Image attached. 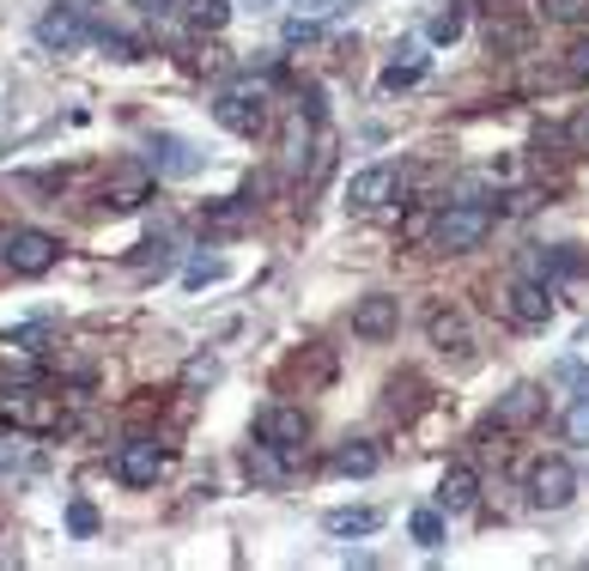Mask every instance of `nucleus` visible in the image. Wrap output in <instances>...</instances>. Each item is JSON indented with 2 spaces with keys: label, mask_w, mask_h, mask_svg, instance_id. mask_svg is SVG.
Listing matches in <instances>:
<instances>
[{
  "label": "nucleus",
  "mask_w": 589,
  "mask_h": 571,
  "mask_svg": "<svg viewBox=\"0 0 589 571\" xmlns=\"http://www.w3.org/2000/svg\"><path fill=\"white\" fill-rule=\"evenodd\" d=\"M158 474H165V450H158V438H128L116 450V481L122 486H152Z\"/></svg>",
  "instance_id": "10"
},
{
  "label": "nucleus",
  "mask_w": 589,
  "mask_h": 571,
  "mask_svg": "<svg viewBox=\"0 0 589 571\" xmlns=\"http://www.w3.org/2000/svg\"><path fill=\"white\" fill-rule=\"evenodd\" d=\"M98 43H104V55H116V61H140V43L122 37V31H98Z\"/></svg>",
  "instance_id": "29"
},
{
  "label": "nucleus",
  "mask_w": 589,
  "mask_h": 571,
  "mask_svg": "<svg viewBox=\"0 0 589 571\" xmlns=\"http://www.w3.org/2000/svg\"><path fill=\"white\" fill-rule=\"evenodd\" d=\"M243 220H249V208H243V201H231V208H213V213H207V225H213V232H237Z\"/></svg>",
  "instance_id": "32"
},
{
  "label": "nucleus",
  "mask_w": 589,
  "mask_h": 571,
  "mask_svg": "<svg viewBox=\"0 0 589 571\" xmlns=\"http://www.w3.org/2000/svg\"><path fill=\"white\" fill-rule=\"evenodd\" d=\"M383 468V450L371 438H347L341 450H335V474H353V481H365V474H377Z\"/></svg>",
  "instance_id": "18"
},
{
  "label": "nucleus",
  "mask_w": 589,
  "mask_h": 571,
  "mask_svg": "<svg viewBox=\"0 0 589 571\" xmlns=\"http://www.w3.org/2000/svg\"><path fill=\"white\" fill-rule=\"evenodd\" d=\"M213 377H219V359H195V365H189V383H213Z\"/></svg>",
  "instance_id": "35"
},
{
  "label": "nucleus",
  "mask_w": 589,
  "mask_h": 571,
  "mask_svg": "<svg viewBox=\"0 0 589 571\" xmlns=\"http://www.w3.org/2000/svg\"><path fill=\"white\" fill-rule=\"evenodd\" d=\"M395 328H401V299H389V292H371V299L353 304V335L359 340H389Z\"/></svg>",
  "instance_id": "12"
},
{
  "label": "nucleus",
  "mask_w": 589,
  "mask_h": 571,
  "mask_svg": "<svg viewBox=\"0 0 589 571\" xmlns=\"http://www.w3.org/2000/svg\"><path fill=\"white\" fill-rule=\"evenodd\" d=\"M565 79H589V37H577L565 49Z\"/></svg>",
  "instance_id": "33"
},
{
  "label": "nucleus",
  "mask_w": 589,
  "mask_h": 571,
  "mask_svg": "<svg viewBox=\"0 0 589 571\" xmlns=\"http://www.w3.org/2000/svg\"><path fill=\"white\" fill-rule=\"evenodd\" d=\"M541 13L559 19V25H577V19H589V0H541Z\"/></svg>",
  "instance_id": "27"
},
{
  "label": "nucleus",
  "mask_w": 589,
  "mask_h": 571,
  "mask_svg": "<svg viewBox=\"0 0 589 571\" xmlns=\"http://www.w3.org/2000/svg\"><path fill=\"white\" fill-rule=\"evenodd\" d=\"M316 37H322V25H316V19H304V13L286 19V49H304V43H316Z\"/></svg>",
  "instance_id": "28"
},
{
  "label": "nucleus",
  "mask_w": 589,
  "mask_h": 571,
  "mask_svg": "<svg viewBox=\"0 0 589 571\" xmlns=\"http://www.w3.org/2000/svg\"><path fill=\"white\" fill-rule=\"evenodd\" d=\"M438 505H444V517H462V511L480 505V474H474L468 462L444 468V481H438Z\"/></svg>",
  "instance_id": "14"
},
{
  "label": "nucleus",
  "mask_w": 589,
  "mask_h": 571,
  "mask_svg": "<svg viewBox=\"0 0 589 571\" xmlns=\"http://www.w3.org/2000/svg\"><path fill=\"white\" fill-rule=\"evenodd\" d=\"M486 232H492V208H480V201H450V208L438 213L426 249H438V256H468V249L486 244Z\"/></svg>",
  "instance_id": "1"
},
{
  "label": "nucleus",
  "mask_w": 589,
  "mask_h": 571,
  "mask_svg": "<svg viewBox=\"0 0 589 571\" xmlns=\"http://www.w3.org/2000/svg\"><path fill=\"white\" fill-rule=\"evenodd\" d=\"M426 31H432V43H456L462 31H468V7H462V0H450L444 13H432V25H426Z\"/></svg>",
  "instance_id": "21"
},
{
  "label": "nucleus",
  "mask_w": 589,
  "mask_h": 571,
  "mask_svg": "<svg viewBox=\"0 0 589 571\" xmlns=\"http://www.w3.org/2000/svg\"><path fill=\"white\" fill-rule=\"evenodd\" d=\"M189 19H195L201 31H219L225 19H231V0H189Z\"/></svg>",
  "instance_id": "22"
},
{
  "label": "nucleus",
  "mask_w": 589,
  "mask_h": 571,
  "mask_svg": "<svg viewBox=\"0 0 589 571\" xmlns=\"http://www.w3.org/2000/svg\"><path fill=\"white\" fill-rule=\"evenodd\" d=\"M322 529L341 535V541H353V535H377V529H383V511H371V505H341V511H328V517H322Z\"/></svg>",
  "instance_id": "17"
},
{
  "label": "nucleus",
  "mask_w": 589,
  "mask_h": 571,
  "mask_svg": "<svg viewBox=\"0 0 589 571\" xmlns=\"http://www.w3.org/2000/svg\"><path fill=\"white\" fill-rule=\"evenodd\" d=\"M541 407H547V390H541V383H517V390L505 395V402H498L492 426H529V419H535Z\"/></svg>",
  "instance_id": "16"
},
{
  "label": "nucleus",
  "mask_w": 589,
  "mask_h": 571,
  "mask_svg": "<svg viewBox=\"0 0 589 571\" xmlns=\"http://www.w3.org/2000/svg\"><path fill=\"white\" fill-rule=\"evenodd\" d=\"M432 213L419 208V213H407V225H401V244H432Z\"/></svg>",
  "instance_id": "30"
},
{
  "label": "nucleus",
  "mask_w": 589,
  "mask_h": 571,
  "mask_svg": "<svg viewBox=\"0 0 589 571\" xmlns=\"http://www.w3.org/2000/svg\"><path fill=\"white\" fill-rule=\"evenodd\" d=\"M395 189H401V170H395V165H365L353 182H347V208H353V213H377Z\"/></svg>",
  "instance_id": "11"
},
{
  "label": "nucleus",
  "mask_w": 589,
  "mask_h": 571,
  "mask_svg": "<svg viewBox=\"0 0 589 571\" xmlns=\"http://www.w3.org/2000/svg\"><path fill=\"white\" fill-rule=\"evenodd\" d=\"M146 165H152L158 177H195L207 158H201L183 134H152V146H146Z\"/></svg>",
  "instance_id": "13"
},
{
  "label": "nucleus",
  "mask_w": 589,
  "mask_h": 571,
  "mask_svg": "<svg viewBox=\"0 0 589 571\" xmlns=\"http://www.w3.org/2000/svg\"><path fill=\"white\" fill-rule=\"evenodd\" d=\"M565 438H571V444H584V450H589V395H577V402L565 407Z\"/></svg>",
  "instance_id": "24"
},
{
  "label": "nucleus",
  "mask_w": 589,
  "mask_h": 571,
  "mask_svg": "<svg viewBox=\"0 0 589 571\" xmlns=\"http://www.w3.org/2000/svg\"><path fill=\"white\" fill-rule=\"evenodd\" d=\"M67 529H73V535H92L98 529V511L86 505V499H73V505H67Z\"/></svg>",
  "instance_id": "34"
},
{
  "label": "nucleus",
  "mask_w": 589,
  "mask_h": 571,
  "mask_svg": "<svg viewBox=\"0 0 589 571\" xmlns=\"http://www.w3.org/2000/svg\"><path fill=\"white\" fill-rule=\"evenodd\" d=\"M419 79H426V61H389V67H383V86H389V91L419 86Z\"/></svg>",
  "instance_id": "25"
},
{
  "label": "nucleus",
  "mask_w": 589,
  "mask_h": 571,
  "mask_svg": "<svg viewBox=\"0 0 589 571\" xmlns=\"http://www.w3.org/2000/svg\"><path fill=\"white\" fill-rule=\"evenodd\" d=\"M152 177H158L152 165H122V170H110V177H104V208L140 213L146 201H152Z\"/></svg>",
  "instance_id": "8"
},
{
  "label": "nucleus",
  "mask_w": 589,
  "mask_h": 571,
  "mask_svg": "<svg viewBox=\"0 0 589 571\" xmlns=\"http://www.w3.org/2000/svg\"><path fill=\"white\" fill-rule=\"evenodd\" d=\"M426 335H432V347H444V352H468L474 347L468 316H462V311H444V304H432V311H426Z\"/></svg>",
  "instance_id": "15"
},
{
  "label": "nucleus",
  "mask_w": 589,
  "mask_h": 571,
  "mask_svg": "<svg viewBox=\"0 0 589 571\" xmlns=\"http://www.w3.org/2000/svg\"><path fill=\"white\" fill-rule=\"evenodd\" d=\"M256 438L274 444V450H298V444L310 438V419H304V407L274 402V407H262V414H256Z\"/></svg>",
  "instance_id": "9"
},
{
  "label": "nucleus",
  "mask_w": 589,
  "mask_h": 571,
  "mask_svg": "<svg viewBox=\"0 0 589 571\" xmlns=\"http://www.w3.org/2000/svg\"><path fill=\"white\" fill-rule=\"evenodd\" d=\"M0 426L25 432V438H49V432H61V395H49V390H7V395H0Z\"/></svg>",
  "instance_id": "4"
},
{
  "label": "nucleus",
  "mask_w": 589,
  "mask_h": 571,
  "mask_svg": "<svg viewBox=\"0 0 589 571\" xmlns=\"http://www.w3.org/2000/svg\"><path fill=\"white\" fill-rule=\"evenodd\" d=\"M213 122H219L225 134H237V141H262L268 134V91L249 79V86H225L219 98H213Z\"/></svg>",
  "instance_id": "2"
},
{
  "label": "nucleus",
  "mask_w": 589,
  "mask_h": 571,
  "mask_svg": "<svg viewBox=\"0 0 589 571\" xmlns=\"http://www.w3.org/2000/svg\"><path fill=\"white\" fill-rule=\"evenodd\" d=\"M492 311L505 316L511 328H541L553 316V286L535 280V273H523V280H505L492 292Z\"/></svg>",
  "instance_id": "3"
},
{
  "label": "nucleus",
  "mask_w": 589,
  "mask_h": 571,
  "mask_svg": "<svg viewBox=\"0 0 589 571\" xmlns=\"http://www.w3.org/2000/svg\"><path fill=\"white\" fill-rule=\"evenodd\" d=\"M486 43H492V55H498V49H523L529 31H523V25H492V31H486Z\"/></svg>",
  "instance_id": "31"
},
{
  "label": "nucleus",
  "mask_w": 589,
  "mask_h": 571,
  "mask_svg": "<svg viewBox=\"0 0 589 571\" xmlns=\"http://www.w3.org/2000/svg\"><path fill=\"white\" fill-rule=\"evenodd\" d=\"M213 280H225V261L219 256H201V261H189V268H183L189 292H195V286H213Z\"/></svg>",
  "instance_id": "23"
},
{
  "label": "nucleus",
  "mask_w": 589,
  "mask_h": 571,
  "mask_svg": "<svg viewBox=\"0 0 589 571\" xmlns=\"http://www.w3.org/2000/svg\"><path fill=\"white\" fill-rule=\"evenodd\" d=\"M529 273H535V280H577V273H584V256H577L571 244L565 249H535V256H529Z\"/></svg>",
  "instance_id": "19"
},
{
  "label": "nucleus",
  "mask_w": 589,
  "mask_h": 571,
  "mask_svg": "<svg viewBox=\"0 0 589 571\" xmlns=\"http://www.w3.org/2000/svg\"><path fill=\"white\" fill-rule=\"evenodd\" d=\"M243 7H268V0H243Z\"/></svg>",
  "instance_id": "37"
},
{
  "label": "nucleus",
  "mask_w": 589,
  "mask_h": 571,
  "mask_svg": "<svg viewBox=\"0 0 589 571\" xmlns=\"http://www.w3.org/2000/svg\"><path fill=\"white\" fill-rule=\"evenodd\" d=\"M140 13H171V0H134Z\"/></svg>",
  "instance_id": "36"
},
{
  "label": "nucleus",
  "mask_w": 589,
  "mask_h": 571,
  "mask_svg": "<svg viewBox=\"0 0 589 571\" xmlns=\"http://www.w3.org/2000/svg\"><path fill=\"white\" fill-rule=\"evenodd\" d=\"M55 261H61V244H55L49 232H37V225L7 237V268H13L19 280H37V273H49Z\"/></svg>",
  "instance_id": "7"
},
{
  "label": "nucleus",
  "mask_w": 589,
  "mask_h": 571,
  "mask_svg": "<svg viewBox=\"0 0 589 571\" xmlns=\"http://www.w3.org/2000/svg\"><path fill=\"white\" fill-rule=\"evenodd\" d=\"M37 43L49 55H73V49H86V43H98V25L79 13V7L55 0V7H43V13H37Z\"/></svg>",
  "instance_id": "5"
},
{
  "label": "nucleus",
  "mask_w": 589,
  "mask_h": 571,
  "mask_svg": "<svg viewBox=\"0 0 589 571\" xmlns=\"http://www.w3.org/2000/svg\"><path fill=\"white\" fill-rule=\"evenodd\" d=\"M407 529H414V541L426 547V553H438V547H444V505L414 511V517H407Z\"/></svg>",
  "instance_id": "20"
},
{
  "label": "nucleus",
  "mask_w": 589,
  "mask_h": 571,
  "mask_svg": "<svg viewBox=\"0 0 589 571\" xmlns=\"http://www.w3.org/2000/svg\"><path fill=\"white\" fill-rule=\"evenodd\" d=\"M577 499V468L565 462V456H541L535 468H529V505L535 511H565Z\"/></svg>",
  "instance_id": "6"
},
{
  "label": "nucleus",
  "mask_w": 589,
  "mask_h": 571,
  "mask_svg": "<svg viewBox=\"0 0 589 571\" xmlns=\"http://www.w3.org/2000/svg\"><path fill=\"white\" fill-rule=\"evenodd\" d=\"M359 0H304V19H316V25H328V19H347Z\"/></svg>",
  "instance_id": "26"
}]
</instances>
